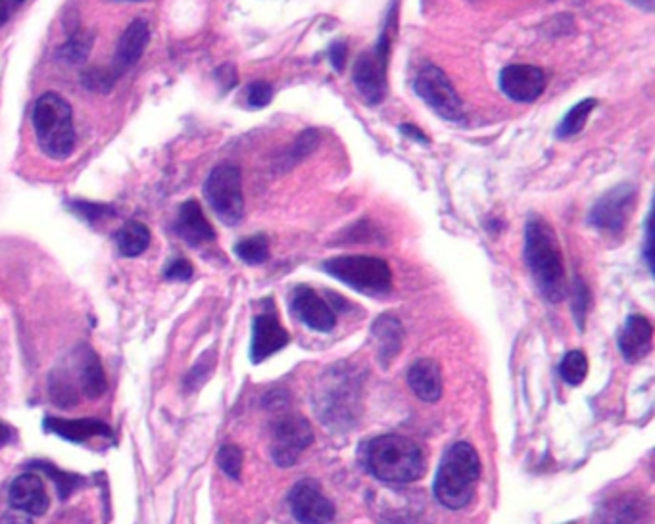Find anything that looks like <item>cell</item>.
<instances>
[{
  "label": "cell",
  "mask_w": 655,
  "mask_h": 524,
  "mask_svg": "<svg viewBox=\"0 0 655 524\" xmlns=\"http://www.w3.org/2000/svg\"><path fill=\"white\" fill-rule=\"evenodd\" d=\"M373 336L377 338L379 346V358L385 361V365L396 358L402 346V325L396 317L383 315L373 325Z\"/></svg>",
  "instance_id": "cell-23"
},
{
  "label": "cell",
  "mask_w": 655,
  "mask_h": 524,
  "mask_svg": "<svg viewBox=\"0 0 655 524\" xmlns=\"http://www.w3.org/2000/svg\"><path fill=\"white\" fill-rule=\"evenodd\" d=\"M291 336L279 323L277 315L271 311H264L254 317L252 323V346L250 358L254 363H262L264 359L277 354L289 344Z\"/></svg>",
  "instance_id": "cell-15"
},
{
  "label": "cell",
  "mask_w": 655,
  "mask_h": 524,
  "mask_svg": "<svg viewBox=\"0 0 655 524\" xmlns=\"http://www.w3.org/2000/svg\"><path fill=\"white\" fill-rule=\"evenodd\" d=\"M360 377L350 365L340 363L323 379L317 390L316 413L325 425L337 427L356 421L360 407Z\"/></svg>",
  "instance_id": "cell-5"
},
{
  "label": "cell",
  "mask_w": 655,
  "mask_h": 524,
  "mask_svg": "<svg viewBox=\"0 0 655 524\" xmlns=\"http://www.w3.org/2000/svg\"><path fill=\"white\" fill-rule=\"evenodd\" d=\"M289 505L298 523L327 524L335 517V505L323 494L316 480H300L291 490Z\"/></svg>",
  "instance_id": "cell-12"
},
{
  "label": "cell",
  "mask_w": 655,
  "mask_h": 524,
  "mask_svg": "<svg viewBox=\"0 0 655 524\" xmlns=\"http://www.w3.org/2000/svg\"><path fill=\"white\" fill-rule=\"evenodd\" d=\"M415 93L444 120H463V102L452 81L437 66H425L415 77Z\"/></svg>",
  "instance_id": "cell-9"
},
{
  "label": "cell",
  "mask_w": 655,
  "mask_h": 524,
  "mask_svg": "<svg viewBox=\"0 0 655 524\" xmlns=\"http://www.w3.org/2000/svg\"><path fill=\"white\" fill-rule=\"evenodd\" d=\"M120 77L118 70H110V68H93L81 75V83L89 89V91H97V93H108L112 91L116 79Z\"/></svg>",
  "instance_id": "cell-30"
},
{
  "label": "cell",
  "mask_w": 655,
  "mask_h": 524,
  "mask_svg": "<svg viewBox=\"0 0 655 524\" xmlns=\"http://www.w3.org/2000/svg\"><path fill=\"white\" fill-rule=\"evenodd\" d=\"M45 429L75 444H83L91 438H110L112 430L98 419H58V417H49L45 421Z\"/></svg>",
  "instance_id": "cell-18"
},
{
  "label": "cell",
  "mask_w": 655,
  "mask_h": 524,
  "mask_svg": "<svg viewBox=\"0 0 655 524\" xmlns=\"http://www.w3.org/2000/svg\"><path fill=\"white\" fill-rule=\"evenodd\" d=\"M312 442L314 430L310 423L300 415H285L273 427L271 457L279 467L289 469Z\"/></svg>",
  "instance_id": "cell-10"
},
{
  "label": "cell",
  "mask_w": 655,
  "mask_h": 524,
  "mask_svg": "<svg viewBox=\"0 0 655 524\" xmlns=\"http://www.w3.org/2000/svg\"><path fill=\"white\" fill-rule=\"evenodd\" d=\"M49 392L52 402L58 407H73L79 400V388L77 384L68 377V373L54 371L50 375Z\"/></svg>",
  "instance_id": "cell-27"
},
{
  "label": "cell",
  "mask_w": 655,
  "mask_h": 524,
  "mask_svg": "<svg viewBox=\"0 0 655 524\" xmlns=\"http://www.w3.org/2000/svg\"><path fill=\"white\" fill-rule=\"evenodd\" d=\"M33 127L39 146L54 160H66L75 148V129L70 102L56 93L37 98L33 108Z\"/></svg>",
  "instance_id": "cell-4"
},
{
  "label": "cell",
  "mask_w": 655,
  "mask_h": 524,
  "mask_svg": "<svg viewBox=\"0 0 655 524\" xmlns=\"http://www.w3.org/2000/svg\"><path fill=\"white\" fill-rule=\"evenodd\" d=\"M8 500L14 509L24 511L33 517H39L49 509V496L45 484L33 473H24L10 484Z\"/></svg>",
  "instance_id": "cell-16"
},
{
  "label": "cell",
  "mask_w": 655,
  "mask_h": 524,
  "mask_svg": "<svg viewBox=\"0 0 655 524\" xmlns=\"http://www.w3.org/2000/svg\"><path fill=\"white\" fill-rule=\"evenodd\" d=\"M292 315L317 333H329L337 325V313L314 288L296 286L291 294Z\"/></svg>",
  "instance_id": "cell-13"
},
{
  "label": "cell",
  "mask_w": 655,
  "mask_h": 524,
  "mask_svg": "<svg viewBox=\"0 0 655 524\" xmlns=\"http://www.w3.org/2000/svg\"><path fill=\"white\" fill-rule=\"evenodd\" d=\"M0 524H33L31 523V515H27L24 511H8L0 517Z\"/></svg>",
  "instance_id": "cell-39"
},
{
  "label": "cell",
  "mask_w": 655,
  "mask_h": 524,
  "mask_svg": "<svg viewBox=\"0 0 655 524\" xmlns=\"http://www.w3.org/2000/svg\"><path fill=\"white\" fill-rule=\"evenodd\" d=\"M588 304H590V290H588V286L584 285L583 281H577V285H575V302H573V308H575L577 323H579L581 329L584 327V317H586Z\"/></svg>",
  "instance_id": "cell-35"
},
{
  "label": "cell",
  "mask_w": 655,
  "mask_h": 524,
  "mask_svg": "<svg viewBox=\"0 0 655 524\" xmlns=\"http://www.w3.org/2000/svg\"><path fill=\"white\" fill-rule=\"evenodd\" d=\"M118 250L125 258H137L150 246V231L141 221H129L116 233Z\"/></svg>",
  "instance_id": "cell-24"
},
{
  "label": "cell",
  "mask_w": 655,
  "mask_h": 524,
  "mask_svg": "<svg viewBox=\"0 0 655 524\" xmlns=\"http://www.w3.org/2000/svg\"><path fill=\"white\" fill-rule=\"evenodd\" d=\"M35 467L41 469V471H45L54 480V484H56L58 494H60L62 500H66L72 494L73 490H75V486L79 484V477L70 475V473H64V471H58V469H54V465H49V463H35Z\"/></svg>",
  "instance_id": "cell-32"
},
{
  "label": "cell",
  "mask_w": 655,
  "mask_h": 524,
  "mask_svg": "<svg viewBox=\"0 0 655 524\" xmlns=\"http://www.w3.org/2000/svg\"><path fill=\"white\" fill-rule=\"evenodd\" d=\"M546 75L531 64H513L500 73V89L515 102H533L544 93Z\"/></svg>",
  "instance_id": "cell-14"
},
{
  "label": "cell",
  "mask_w": 655,
  "mask_h": 524,
  "mask_svg": "<svg viewBox=\"0 0 655 524\" xmlns=\"http://www.w3.org/2000/svg\"><path fill=\"white\" fill-rule=\"evenodd\" d=\"M634 4H638V6H642V8H646V10H652V0H632Z\"/></svg>",
  "instance_id": "cell-43"
},
{
  "label": "cell",
  "mask_w": 655,
  "mask_h": 524,
  "mask_svg": "<svg viewBox=\"0 0 655 524\" xmlns=\"http://www.w3.org/2000/svg\"><path fill=\"white\" fill-rule=\"evenodd\" d=\"M168 281H189L193 277V265L187 260H173L164 271Z\"/></svg>",
  "instance_id": "cell-36"
},
{
  "label": "cell",
  "mask_w": 655,
  "mask_h": 524,
  "mask_svg": "<svg viewBox=\"0 0 655 524\" xmlns=\"http://www.w3.org/2000/svg\"><path fill=\"white\" fill-rule=\"evenodd\" d=\"M218 465L227 477L239 480L241 471H243V452L231 444L223 446L218 453Z\"/></svg>",
  "instance_id": "cell-31"
},
{
  "label": "cell",
  "mask_w": 655,
  "mask_h": 524,
  "mask_svg": "<svg viewBox=\"0 0 655 524\" xmlns=\"http://www.w3.org/2000/svg\"><path fill=\"white\" fill-rule=\"evenodd\" d=\"M607 524H644L642 515L631 507V505H623L617 513H611Z\"/></svg>",
  "instance_id": "cell-37"
},
{
  "label": "cell",
  "mask_w": 655,
  "mask_h": 524,
  "mask_svg": "<svg viewBox=\"0 0 655 524\" xmlns=\"http://www.w3.org/2000/svg\"><path fill=\"white\" fill-rule=\"evenodd\" d=\"M636 206V189L631 183H621L606 192L592 208L590 223L611 235H617L629 223Z\"/></svg>",
  "instance_id": "cell-11"
},
{
  "label": "cell",
  "mask_w": 655,
  "mask_h": 524,
  "mask_svg": "<svg viewBox=\"0 0 655 524\" xmlns=\"http://www.w3.org/2000/svg\"><path fill=\"white\" fill-rule=\"evenodd\" d=\"M273 98V87L266 81H254L248 85L246 100L252 108H266Z\"/></svg>",
  "instance_id": "cell-34"
},
{
  "label": "cell",
  "mask_w": 655,
  "mask_h": 524,
  "mask_svg": "<svg viewBox=\"0 0 655 524\" xmlns=\"http://www.w3.org/2000/svg\"><path fill=\"white\" fill-rule=\"evenodd\" d=\"M204 194L225 225H237L243 219V177L239 167L231 164L214 167L204 183Z\"/></svg>",
  "instance_id": "cell-7"
},
{
  "label": "cell",
  "mask_w": 655,
  "mask_h": 524,
  "mask_svg": "<svg viewBox=\"0 0 655 524\" xmlns=\"http://www.w3.org/2000/svg\"><path fill=\"white\" fill-rule=\"evenodd\" d=\"M364 459L367 471L389 486H408L425 473L423 450L410 438L398 434H383L369 440Z\"/></svg>",
  "instance_id": "cell-1"
},
{
  "label": "cell",
  "mask_w": 655,
  "mask_h": 524,
  "mask_svg": "<svg viewBox=\"0 0 655 524\" xmlns=\"http://www.w3.org/2000/svg\"><path fill=\"white\" fill-rule=\"evenodd\" d=\"M235 254L248 265H260L269 258V242L266 235H254L235 246Z\"/></svg>",
  "instance_id": "cell-28"
},
{
  "label": "cell",
  "mask_w": 655,
  "mask_h": 524,
  "mask_svg": "<svg viewBox=\"0 0 655 524\" xmlns=\"http://www.w3.org/2000/svg\"><path fill=\"white\" fill-rule=\"evenodd\" d=\"M346 54H348V48H346V43H342V41H337V43H333V47H331V52H329V56H331V64H333V68H335L337 72H342V70H344V62H346Z\"/></svg>",
  "instance_id": "cell-38"
},
{
  "label": "cell",
  "mask_w": 655,
  "mask_h": 524,
  "mask_svg": "<svg viewBox=\"0 0 655 524\" xmlns=\"http://www.w3.org/2000/svg\"><path fill=\"white\" fill-rule=\"evenodd\" d=\"M408 382L413 394L423 402L433 404L442 396V373L433 359H417L408 371Z\"/></svg>",
  "instance_id": "cell-20"
},
{
  "label": "cell",
  "mask_w": 655,
  "mask_h": 524,
  "mask_svg": "<svg viewBox=\"0 0 655 524\" xmlns=\"http://www.w3.org/2000/svg\"><path fill=\"white\" fill-rule=\"evenodd\" d=\"M93 48V35L85 31H75L68 43L58 48L56 56L68 64H83Z\"/></svg>",
  "instance_id": "cell-26"
},
{
  "label": "cell",
  "mask_w": 655,
  "mask_h": 524,
  "mask_svg": "<svg viewBox=\"0 0 655 524\" xmlns=\"http://www.w3.org/2000/svg\"><path fill=\"white\" fill-rule=\"evenodd\" d=\"M129 2H139V0H129Z\"/></svg>",
  "instance_id": "cell-45"
},
{
  "label": "cell",
  "mask_w": 655,
  "mask_h": 524,
  "mask_svg": "<svg viewBox=\"0 0 655 524\" xmlns=\"http://www.w3.org/2000/svg\"><path fill=\"white\" fill-rule=\"evenodd\" d=\"M525 260L542 296L554 304L561 302L565 296L563 254L554 229L538 215L527 221Z\"/></svg>",
  "instance_id": "cell-2"
},
{
  "label": "cell",
  "mask_w": 655,
  "mask_h": 524,
  "mask_svg": "<svg viewBox=\"0 0 655 524\" xmlns=\"http://www.w3.org/2000/svg\"><path fill=\"white\" fill-rule=\"evenodd\" d=\"M654 327L644 315H631L619 333V350L629 363H638L652 350Z\"/></svg>",
  "instance_id": "cell-17"
},
{
  "label": "cell",
  "mask_w": 655,
  "mask_h": 524,
  "mask_svg": "<svg viewBox=\"0 0 655 524\" xmlns=\"http://www.w3.org/2000/svg\"><path fill=\"white\" fill-rule=\"evenodd\" d=\"M390 47V18L385 25L379 41L373 50L364 52L354 64V83L369 104H379L387 95V70H389Z\"/></svg>",
  "instance_id": "cell-8"
},
{
  "label": "cell",
  "mask_w": 655,
  "mask_h": 524,
  "mask_svg": "<svg viewBox=\"0 0 655 524\" xmlns=\"http://www.w3.org/2000/svg\"><path fill=\"white\" fill-rule=\"evenodd\" d=\"M175 229L181 239L187 240L193 246L216 239L214 227L210 225L206 215L202 214V208L196 200H189L179 208V219Z\"/></svg>",
  "instance_id": "cell-19"
},
{
  "label": "cell",
  "mask_w": 655,
  "mask_h": 524,
  "mask_svg": "<svg viewBox=\"0 0 655 524\" xmlns=\"http://www.w3.org/2000/svg\"><path fill=\"white\" fill-rule=\"evenodd\" d=\"M479 477V453L475 452L471 444L458 442L444 453L440 461L435 480V496L448 509H463L473 500Z\"/></svg>",
  "instance_id": "cell-3"
},
{
  "label": "cell",
  "mask_w": 655,
  "mask_h": 524,
  "mask_svg": "<svg viewBox=\"0 0 655 524\" xmlns=\"http://www.w3.org/2000/svg\"><path fill=\"white\" fill-rule=\"evenodd\" d=\"M10 6H12V0H0V27L6 24V20L10 16Z\"/></svg>",
  "instance_id": "cell-41"
},
{
  "label": "cell",
  "mask_w": 655,
  "mask_h": 524,
  "mask_svg": "<svg viewBox=\"0 0 655 524\" xmlns=\"http://www.w3.org/2000/svg\"><path fill=\"white\" fill-rule=\"evenodd\" d=\"M70 208L72 212L87 219L89 223H97L100 219L104 217H112L114 215V210L106 204H95V202H85V200H75V202H70Z\"/></svg>",
  "instance_id": "cell-33"
},
{
  "label": "cell",
  "mask_w": 655,
  "mask_h": 524,
  "mask_svg": "<svg viewBox=\"0 0 655 524\" xmlns=\"http://www.w3.org/2000/svg\"><path fill=\"white\" fill-rule=\"evenodd\" d=\"M400 131H402L406 137H410L413 141H417V143L429 144V139L425 137V133H423L421 129H417L415 125H408V123H406V125L400 127Z\"/></svg>",
  "instance_id": "cell-40"
},
{
  "label": "cell",
  "mask_w": 655,
  "mask_h": 524,
  "mask_svg": "<svg viewBox=\"0 0 655 524\" xmlns=\"http://www.w3.org/2000/svg\"><path fill=\"white\" fill-rule=\"evenodd\" d=\"M10 440H12V430L0 423V448L6 446Z\"/></svg>",
  "instance_id": "cell-42"
},
{
  "label": "cell",
  "mask_w": 655,
  "mask_h": 524,
  "mask_svg": "<svg viewBox=\"0 0 655 524\" xmlns=\"http://www.w3.org/2000/svg\"><path fill=\"white\" fill-rule=\"evenodd\" d=\"M325 273L340 283L369 296L389 294L392 288V271L389 263L373 256H339L323 263Z\"/></svg>",
  "instance_id": "cell-6"
},
{
  "label": "cell",
  "mask_w": 655,
  "mask_h": 524,
  "mask_svg": "<svg viewBox=\"0 0 655 524\" xmlns=\"http://www.w3.org/2000/svg\"><path fill=\"white\" fill-rule=\"evenodd\" d=\"M594 108H596V100H592V98H586L583 102L575 104L563 116V120L559 121L558 129H556L558 137H573V135L581 133L584 125H586V121H588V116L592 114Z\"/></svg>",
  "instance_id": "cell-25"
},
{
  "label": "cell",
  "mask_w": 655,
  "mask_h": 524,
  "mask_svg": "<svg viewBox=\"0 0 655 524\" xmlns=\"http://www.w3.org/2000/svg\"><path fill=\"white\" fill-rule=\"evenodd\" d=\"M150 41V29L145 20H135L123 31L122 39L118 43V52H116V70L122 72L125 68L133 66L139 62L143 56L145 48Z\"/></svg>",
  "instance_id": "cell-21"
},
{
  "label": "cell",
  "mask_w": 655,
  "mask_h": 524,
  "mask_svg": "<svg viewBox=\"0 0 655 524\" xmlns=\"http://www.w3.org/2000/svg\"><path fill=\"white\" fill-rule=\"evenodd\" d=\"M559 373H561V379L567 384L579 386V384H583L586 375H588V359H586L583 352L573 350L561 361Z\"/></svg>",
  "instance_id": "cell-29"
},
{
  "label": "cell",
  "mask_w": 655,
  "mask_h": 524,
  "mask_svg": "<svg viewBox=\"0 0 655 524\" xmlns=\"http://www.w3.org/2000/svg\"><path fill=\"white\" fill-rule=\"evenodd\" d=\"M25 0H12V4H22Z\"/></svg>",
  "instance_id": "cell-44"
},
{
  "label": "cell",
  "mask_w": 655,
  "mask_h": 524,
  "mask_svg": "<svg viewBox=\"0 0 655 524\" xmlns=\"http://www.w3.org/2000/svg\"><path fill=\"white\" fill-rule=\"evenodd\" d=\"M77 367H79L81 392L93 400L100 398L106 392L108 382H106V375H104V369H102V363L97 354L91 348H83L79 352Z\"/></svg>",
  "instance_id": "cell-22"
}]
</instances>
